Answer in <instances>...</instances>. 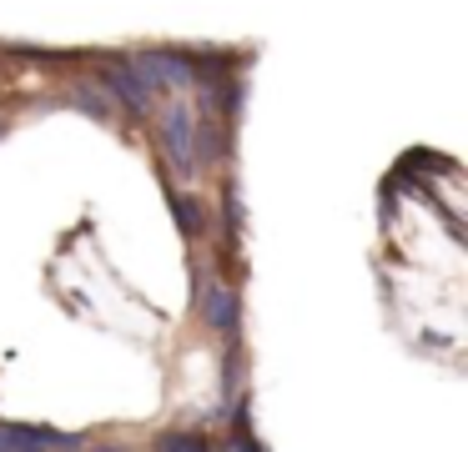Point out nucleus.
Returning a JSON list of instances; mask_svg holds the SVG:
<instances>
[{
	"instance_id": "obj_1",
	"label": "nucleus",
	"mask_w": 468,
	"mask_h": 452,
	"mask_svg": "<svg viewBox=\"0 0 468 452\" xmlns=\"http://www.w3.org/2000/svg\"><path fill=\"white\" fill-rule=\"evenodd\" d=\"M132 60V70L142 76V86L152 90V96H162V90H186L197 80V70H192V50H166V46H156V50H136V56H126Z\"/></svg>"
},
{
	"instance_id": "obj_2",
	"label": "nucleus",
	"mask_w": 468,
	"mask_h": 452,
	"mask_svg": "<svg viewBox=\"0 0 468 452\" xmlns=\"http://www.w3.org/2000/svg\"><path fill=\"white\" fill-rule=\"evenodd\" d=\"M192 110H186V100H172V106L162 110V156L166 166L176 171L182 181L197 176V156H192Z\"/></svg>"
},
{
	"instance_id": "obj_3",
	"label": "nucleus",
	"mask_w": 468,
	"mask_h": 452,
	"mask_svg": "<svg viewBox=\"0 0 468 452\" xmlns=\"http://www.w3.org/2000/svg\"><path fill=\"white\" fill-rule=\"evenodd\" d=\"M101 90H106L112 106H126L132 116H146V110H152V90L142 86V76L132 70V60H126V56H112L101 66Z\"/></svg>"
},
{
	"instance_id": "obj_4",
	"label": "nucleus",
	"mask_w": 468,
	"mask_h": 452,
	"mask_svg": "<svg viewBox=\"0 0 468 452\" xmlns=\"http://www.w3.org/2000/svg\"><path fill=\"white\" fill-rule=\"evenodd\" d=\"M202 317H207V327H212L227 347L242 342V297H237L232 281H212V287L202 291Z\"/></svg>"
},
{
	"instance_id": "obj_5",
	"label": "nucleus",
	"mask_w": 468,
	"mask_h": 452,
	"mask_svg": "<svg viewBox=\"0 0 468 452\" xmlns=\"http://www.w3.org/2000/svg\"><path fill=\"white\" fill-rule=\"evenodd\" d=\"M81 447L76 432L61 427H26V422H0V452H71Z\"/></svg>"
},
{
	"instance_id": "obj_6",
	"label": "nucleus",
	"mask_w": 468,
	"mask_h": 452,
	"mask_svg": "<svg viewBox=\"0 0 468 452\" xmlns=\"http://www.w3.org/2000/svg\"><path fill=\"white\" fill-rule=\"evenodd\" d=\"M166 206H172V216H176V231H182L186 241H197L207 231V206L197 196H182V191H172L166 186Z\"/></svg>"
},
{
	"instance_id": "obj_7",
	"label": "nucleus",
	"mask_w": 468,
	"mask_h": 452,
	"mask_svg": "<svg viewBox=\"0 0 468 452\" xmlns=\"http://www.w3.org/2000/svg\"><path fill=\"white\" fill-rule=\"evenodd\" d=\"M152 452H212V442L202 432H186V427H166L162 437L152 442Z\"/></svg>"
},
{
	"instance_id": "obj_8",
	"label": "nucleus",
	"mask_w": 468,
	"mask_h": 452,
	"mask_svg": "<svg viewBox=\"0 0 468 452\" xmlns=\"http://www.w3.org/2000/svg\"><path fill=\"white\" fill-rule=\"evenodd\" d=\"M66 100H71L76 110H86L91 121H112V100H106V90H96V86H71Z\"/></svg>"
},
{
	"instance_id": "obj_9",
	"label": "nucleus",
	"mask_w": 468,
	"mask_h": 452,
	"mask_svg": "<svg viewBox=\"0 0 468 452\" xmlns=\"http://www.w3.org/2000/svg\"><path fill=\"white\" fill-rule=\"evenodd\" d=\"M71 452H86V447H71ZM91 452H96V447H91Z\"/></svg>"
},
{
	"instance_id": "obj_10",
	"label": "nucleus",
	"mask_w": 468,
	"mask_h": 452,
	"mask_svg": "<svg viewBox=\"0 0 468 452\" xmlns=\"http://www.w3.org/2000/svg\"><path fill=\"white\" fill-rule=\"evenodd\" d=\"M0 131H5V126H0Z\"/></svg>"
}]
</instances>
